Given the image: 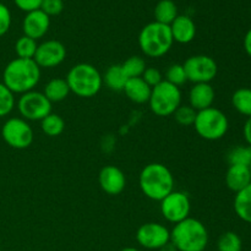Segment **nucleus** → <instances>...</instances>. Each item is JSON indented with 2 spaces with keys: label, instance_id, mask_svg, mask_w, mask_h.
<instances>
[{
  "label": "nucleus",
  "instance_id": "obj_1",
  "mask_svg": "<svg viewBox=\"0 0 251 251\" xmlns=\"http://www.w3.org/2000/svg\"><path fill=\"white\" fill-rule=\"evenodd\" d=\"M41 80V68L33 59L16 58L2 71V83L12 93L24 95L33 91Z\"/></svg>",
  "mask_w": 251,
  "mask_h": 251
},
{
  "label": "nucleus",
  "instance_id": "obj_2",
  "mask_svg": "<svg viewBox=\"0 0 251 251\" xmlns=\"http://www.w3.org/2000/svg\"><path fill=\"white\" fill-rule=\"evenodd\" d=\"M139 185L142 194L150 200L162 201L174 190V176L168 167L154 162L142 168Z\"/></svg>",
  "mask_w": 251,
  "mask_h": 251
},
{
  "label": "nucleus",
  "instance_id": "obj_3",
  "mask_svg": "<svg viewBox=\"0 0 251 251\" xmlns=\"http://www.w3.org/2000/svg\"><path fill=\"white\" fill-rule=\"evenodd\" d=\"M171 243L178 251H205L208 244V230L196 218L188 217L174 225Z\"/></svg>",
  "mask_w": 251,
  "mask_h": 251
},
{
  "label": "nucleus",
  "instance_id": "obj_4",
  "mask_svg": "<svg viewBox=\"0 0 251 251\" xmlns=\"http://www.w3.org/2000/svg\"><path fill=\"white\" fill-rule=\"evenodd\" d=\"M65 80L70 92L81 98L95 97L103 86V77L98 69L88 63L74 65Z\"/></svg>",
  "mask_w": 251,
  "mask_h": 251
},
{
  "label": "nucleus",
  "instance_id": "obj_5",
  "mask_svg": "<svg viewBox=\"0 0 251 251\" xmlns=\"http://www.w3.org/2000/svg\"><path fill=\"white\" fill-rule=\"evenodd\" d=\"M173 37L168 25L150 22L142 27L139 34V47L149 58H161L173 47Z\"/></svg>",
  "mask_w": 251,
  "mask_h": 251
},
{
  "label": "nucleus",
  "instance_id": "obj_6",
  "mask_svg": "<svg viewBox=\"0 0 251 251\" xmlns=\"http://www.w3.org/2000/svg\"><path fill=\"white\" fill-rule=\"evenodd\" d=\"M194 127L199 136L207 141H217L226 136L229 129L228 117L215 107L198 112Z\"/></svg>",
  "mask_w": 251,
  "mask_h": 251
},
{
  "label": "nucleus",
  "instance_id": "obj_7",
  "mask_svg": "<svg viewBox=\"0 0 251 251\" xmlns=\"http://www.w3.org/2000/svg\"><path fill=\"white\" fill-rule=\"evenodd\" d=\"M180 104L181 91L178 86H174L163 80L152 88L149 105L151 112L157 117L173 115V113Z\"/></svg>",
  "mask_w": 251,
  "mask_h": 251
},
{
  "label": "nucleus",
  "instance_id": "obj_8",
  "mask_svg": "<svg viewBox=\"0 0 251 251\" xmlns=\"http://www.w3.org/2000/svg\"><path fill=\"white\" fill-rule=\"evenodd\" d=\"M17 110L22 119L27 122H41L51 113V103L43 92L33 90L20 96Z\"/></svg>",
  "mask_w": 251,
  "mask_h": 251
},
{
  "label": "nucleus",
  "instance_id": "obj_9",
  "mask_svg": "<svg viewBox=\"0 0 251 251\" xmlns=\"http://www.w3.org/2000/svg\"><path fill=\"white\" fill-rule=\"evenodd\" d=\"M183 66L186 78L193 83H211L218 74V65L215 59L205 54L189 56Z\"/></svg>",
  "mask_w": 251,
  "mask_h": 251
},
{
  "label": "nucleus",
  "instance_id": "obj_10",
  "mask_svg": "<svg viewBox=\"0 0 251 251\" xmlns=\"http://www.w3.org/2000/svg\"><path fill=\"white\" fill-rule=\"evenodd\" d=\"M1 136L5 144L11 149L25 150L33 142V130L27 120L10 118L2 125Z\"/></svg>",
  "mask_w": 251,
  "mask_h": 251
},
{
  "label": "nucleus",
  "instance_id": "obj_11",
  "mask_svg": "<svg viewBox=\"0 0 251 251\" xmlns=\"http://www.w3.org/2000/svg\"><path fill=\"white\" fill-rule=\"evenodd\" d=\"M161 202V213L164 220L176 225L185 218L190 217L191 202L188 194L184 191L173 190Z\"/></svg>",
  "mask_w": 251,
  "mask_h": 251
},
{
  "label": "nucleus",
  "instance_id": "obj_12",
  "mask_svg": "<svg viewBox=\"0 0 251 251\" xmlns=\"http://www.w3.org/2000/svg\"><path fill=\"white\" fill-rule=\"evenodd\" d=\"M136 240L145 249L159 250L171 242V230L158 222L145 223L137 229Z\"/></svg>",
  "mask_w": 251,
  "mask_h": 251
},
{
  "label": "nucleus",
  "instance_id": "obj_13",
  "mask_svg": "<svg viewBox=\"0 0 251 251\" xmlns=\"http://www.w3.org/2000/svg\"><path fill=\"white\" fill-rule=\"evenodd\" d=\"M65 58V46L56 39H49L38 44L33 60L41 69H53L60 65Z\"/></svg>",
  "mask_w": 251,
  "mask_h": 251
},
{
  "label": "nucleus",
  "instance_id": "obj_14",
  "mask_svg": "<svg viewBox=\"0 0 251 251\" xmlns=\"http://www.w3.org/2000/svg\"><path fill=\"white\" fill-rule=\"evenodd\" d=\"M100 186L108 195H119L126 186V178L124 172L115 166H105L100 169L98 176Z\"/></svg>",
  "mask_w": 251,
  "mask_h": 251
},
{
  "label": "nucleus",
  "instance_id": "obj_15",
  "mask_svg": "<svg viewBox=\"0 0 251 251\" xmlns=\"http://www.w3.org/2000/svg\"><path fill=\"white\" fill-rule=\"evenodd\" d=\"M49 27H50V17L44 14L41 9L27 12L22 21L24 36L29 37L34 41L43 38L49 31Z\"/></svg>",
  "mask_w": 251,
  "mask_h": 251
},
{
  "label": "nucleus",
  "instance_id": "obj_16",
  "mask_svg": "<svg viewBox=\"0 0 251 251\" xmlns=\"http://www.w3.org/2000/svg\"><path fill=\"white\" fill-rule=\"evenodd\" d=\"M216 93L211 83H194L189 91V105L196 112L207 109L213 105Z\"/></svg>",
  "mask_w": 251,
  "mask_h": 251
},
{
  "label": "nucleus",
  "instance_id": "obj_17",
  "mask_svg": "<svg viewBox=\"0 0 251 251\" xmlns=\"http://www.w3.org/2000/svg\"><path fill=\"white\" fill-rule=\"evenodd\" d=\"M173 41L180 44H188L194 41L196 36V25L188 15H178L169 25Z\"/></svg>",
  "mask_w": 251,
  "mask_h": 251
},
{
  "label": "nucleus",
  "instance_id": "obj_18",
  "mask_svg": "<svg viewBox=\"0 0 251 251\" xmlns=\"http://www.w3.org/2000/svg\"><path fill=\"white\" fill-rule=\"evenodd\" d=\"M226 185L233 193H239L251 184V172L249 167L229 166L226 173Z\"/></svg>",
  "mask_w": 251,
  "mask_h": 251
},
{
  "label": "nucleus",
  "instance_id": "obj_19",
  "mask_svg": "<svg viewBox=\"0 0 251 251\" xmlns=\"http://www.w3.org/2000/svg\"><path fill=\"white\" fill-rule=\"evenodd\" d=\"M123 91L131 102L144 104V103H149L152 88L142 80V77H132L127 80Z\"/></svg>",
  "mask_w": 251,
  "mask_h": 251
},
{
  "label": "nucleus",
  "instance_id": "obj_20",
  "mask_svg": "<svg viewBox=\"0 0 251 251\" xmlns=\"http://www.w3.org/2000/svg\"><path fill=\"white\" fill-rule=\"evenodd\" d=\"M43 95L48 98L50 103L63 102L70 95V88H69L65 78L55 77L51 78L44 85Z\"/></svg>",
  "mask_w": 251,
  "mask_h": 251
},
{
  "label": "nucleus",
  "instance_id": "obj_21",
  "mask_svg": "<svg viewBox=\"0 0 251 251\" xmlns=\"http://www.w3.org/2000/svg\"><path fill=\"white\" fill-rule=\"evenodd\" d=\"M233 208L238 218L248 225H251V184L244 190L235 194Z\"/></svg>",
  "mask_w": 251,
  "mask_h": 251
},
{
  "label": "nucleus",
  "instance_id": "obj_22",
  "mask_svg": "<svg viewBox=\"0 0 251 251\" xmlns=\"http://www.w3.org/2000/svg\"><path fill=\"white\" fill-rule=\"evenodd\" d=\"M102 77L103 83H105V86L114 92H120V91L124 90L125 85L129 80L127 76L125 75L124 70H123L122 64L110 65Z\"/></svg>",
  "mask_w": 251,
  "mask_h": 251
},
{
  "label": "nucleus",
  "instance_id": "obj_23",
  "mask_svg": "<svg viewBox=\"0 0 251 251\" xmlns=\"http://www.w3.org/2000/svg\"><path fill=\"white\" fill-rule=\"evenodd\" d=\"M154 21L163 25H171L178 16V7L173 0H159L154 6Z\"/></svg>",
  "mask_w": 251,
  "mask_h": 251
},
{
  "label": "nucleus",
  "instance_id": "obj_24",
  "mask_svg": "<svg viewBox=\"0 0 251 251\" xmlns=\"http://www.w3.org/2000/svg\"><path fill=\"white\" fill-rule=\"evenodd\" d=\"M232 104L239 114L251 117V88L242 87L234 91L232 96Z\"/></svg>",
  "mask_w": 251,
  "mask_h": 251
},
{
  "label": "nucleus",
  "instance_id": "obj_25",
  "mask_svg": "<svg viewBox=\"0 0 251 251\" xmlns=\"http://www.w3.org/2000/svg\"><path fill=\"white\" fill-rule=\"evenodd\" d=\"M41 129L47 136L56 137L64 132L65 122H64V119L59 114L50 113L44 119L41 120Z\"/></svg>",
  "mask_w": 251,
  "mask_h": 251
},
{
  "label": "nucleus",
  "instance_id": "obj_26",
  "mask_svg": "<svg viewBox=\"0 0 251 251\" xmlns=\"http://www.w3.org/2000/svg\"><path fill=\"white\" fill-rule=\"evenodd\" d=\"M227 161L229 166H245L251 164V146H237L230 150L227 154Z\"/></svg>",
  "mask_w": 251,
  "mask_h": 251
},
{
  "label": "nucleus",
  "instance_id": "obj_27",
  "mask_svg": "<svg viewBox=\"0 0 251 251\" xmlns=\"http://www.w3.org/2000/svg\"><path fill=\"white\" fill-rule=\"evenodd\" d=\"M37 47V41L27 36H21L15 43V53L20 59H33Z\"/></svg>",
  "mask_w": 251,
  "mask_h": 251
},
{
  "label": "nucleus",
  "instance_id": "obj_28",
  "mask_svg": "<svg viewBox=\"0 0 251 251\" xmlns=\"http://www.w3.org/2000/svg\"><path fill=\"white\" fill-rule=\"evenodd\" d=\"M242 238L235 232H226L218 238L217 251H242Z\"/></svg>",
  "mask_w": 251,
  "mask_h": 251
},
{
  "label": "nucleus",
  "instance_id": "obj_29",
  "mask_svg": "<svg viewBox=\"0 0 251 251\" xmlns=\"http://www.w3.org/2000/svg\"><path fill=\"white\" fill-rule=\"evenodd\" d=\"M122 68L124 70L125 75L127 76V78L141 77L145 69H146V63H145L144 58H141L139 55H134L127 58L122 64Z\"/></svg>",
  "mask_w": 251,
  "mask_h": 251
},
{
  "label": "nucleus",
  "instance_id": "obj_30",
  "mask_svg": "<svg viewBox=\"0 0 251 251\" xmlns=\"http://www.w3.org/2000/svg\"><path fill=\"white\" fill-rule=\"evenodd\" d=\"M16 100L15 96L6 86L0 82V118L6 117L14 109Z\"/></svg>",
  "mask_w": 251,
  "mask_h": 251
},
{
  "label": "nucleus",
  "instance_id": "obj_31",
  "mask_svg": "<svg viewBox=\"0 0 251 251\" xmlns=\"http://www.w3.org/2000/svg\"><path fill=\"white\" fill-rule=\"evenodd\" d=\"M196 114H198V112L193 109L189 104H180L176 108V112L173 113L176 122L181 126H191V125H194Z\"/></svg>",
  "mask_w": 251,
  "mask_h": 251
},
{
  "label": "nucleus",
  "instance_id": "obj_32",
  "mask_svg": "<svg viewBox=\"0 0 251 251\" xmlns=\"http://www.w3.org/2000/svg\"><path fill=\"white\" fill-rule=\"evenodd\" d=\"M166 81L174 86H183L188 81L183 64H172L166 71Z\"/></svg>",
  "mask_w": 251,
  "mask_h": 251
},
{
  "label": "nucleus",
  "instance_id": "obj_33",
  "mask_svg": "<svg viewBox=\"0 0 251 251\" xmlns=\"http://www.w3.org/2000/svg\"><path fill=\"white\" fill-rule=\"evenodd\" d=\"M39 9L44 14L50 16H58L64 10V1L63 0H42V4Z\"/></svg>",
  "mask_w": 251,
  "mask_h": 251
},
{
  "label": "nucleus",
  "instance_id": "obj_34",
  "mask_svg": "<svg viewBox=\"0 0 251 251\" xmlns=\"http://www.w3.org/2000/svg\"><path fill=\"white\" fill-rule=\"evenodd\" d=\"M141 77L151 88H153L154 86H157L163 81V75L157 68H146Z\"/></svg>",
  "mask_w": 251,
  "mask_h": 251
},
{
  "label": "nucleus",
  "instance_id": "obj_35",
  "mask_svg": "<svg viewBox=\"0 0 251 251\" xmlns=\"http://www.w3.org/2000/svg\"><path fill=\"white\" fill-rule=\"evenodd\" d=\"M11 12L5 4L0 2V37L6 34L11 27Z\"/></svg>",
  "mask_w": 251,
  "mask_h": 251
},
{
  "label": "nucleus",
  "instance_id": "obj_36",
  "mask_svg": "<svg viewBox=\"0 0 251 251\" xmlns=\"http://www.w3.org/2000/svg\"><path fill=\"white\" fill-rule=\"evenodd\" d=\"M14 2L20 10H22V11L27 14V12L38 10L41 7L42 0H14Z\"/></svg>",
  "mask_w": 251,
  "mask_h": 251
},
{
  "label": "nucleus",
  "instance_id": "obj_37",
  "mask_svg": "<svg viewBox=\"0 0 251 251\" xmlns=\"http://www.w3.org/2000/svg\"><path fill=\"white\" fill-rule=\"evenodd\" d=\"M243 135H244L248 146H251V117L248 118L247 122H245L244 127H243Z\"/></svg>",
  "mask_w": 251,
  "mask_h": 251
},
{
  "label": "nucleus",
  "instance_id": "obj_38",
  "mask_svg": "<svg viewBox=\"0 0 251 251\" xmlns=\"http://www.w3.org/2000/svg\"><path fill=\"white\" fill-rule=\"evenodd\" d=\"M243 44H244V49L245 51H247V54L251 58V28L245 33Z\"/></svg>",
  "mask_w": 251,
  "mask_h": 251
},
{
  "label": "nucleus",
  "instance_id": "obj_39",
  "mask_svg": "<svg viewBox=\"0 0 251 251\" xmlns=\"http://www.w3.org/2000/svg\"><path fill=\"white\" fill-rule=\"evenodd\" d=\"M158 251H178V250H176V248L174 247V245L172 244L171 242H169V243H167V244L164 245V247H162Z\"/></svg>",
  "mask_w": 251,
  "mask_h": 251
},
{
  "label": "nucleus",
  "instance_id": "obj_40",
  "mask_svg": "<svg viewBox=\"0 0 251 251\" xmlns=\"http://www.w3.org/2000/svg\"><path fill=\"white\" fill-rule=\"evenodd\" d=\"M120 251H140V250L135 249V248H132V247H127V248H124V249H122Z\"/></svg>",
  "mask_w": 251,
  "mask_h": 251
},
{
  "label": "nucleus",
  "instance_id": "obj_41",
  "mask_svg": "<svg viewBox=\"0 0 251 251\" xmlns=\"http://www.w3.org/2000/svg\"><path fill=\"white\" fill-rule=\"evenodd\" d=\"M249 168H250V172H251V164H250V167H249Z\"/></svg>",
  "mask_w": 251,
  "mask_h": 251
},
{
  "label": "nucleus",
  "instance_id": "obj_42",
  "mask_svg": "<svg viewBox=\"0 0 251 251\" xmlns=\"http://www.w3.org/2000/svg\"><path fill=\"white\" fill-rule=\"evenodd\" d=\"M1 1H4V0H0V2H1Z\"/></svg>",
  "mask_w": 251,
  "mask_h": 251
},
{
  "label": "nucleus",
  "instance_id": "obj_43",
  "mask_svg": "<svg viewBox=\"0 0 251 251\" xmlns=\"http://www.w3.org/2000/svg\"><path fill=\"white\" fill-rule=\"evenodd\" d=\"M205 251H211V250H205Z\"/></svg>",
  "mask_w": 251,
  "mask_h": 251
},
{
  "label": "nucleus",
  "instance_id": "obj_44",
  "mask_svg": "<svg viewBox=\"0 0 251 251\" xmlns=\"http://www.w3.org/2000/svg\"><path fill=\"white\" fill-rule=\"evenodd\" d=\"M0 251H1V249H0Z\"/></svg>",
  "mask_w": 251,
  "mask_h": 251
}]
</instances>
